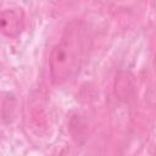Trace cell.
<instances>
[{"mask_svg":"<svg viewBox=\"0 0 156 156\" xmlns=\"http://www.w3.org/2000/svg\"><path fill=\"white\" fill-rule=\"evenodd\" d=\"M91 46V37L88 26L82 20L69 21L58 43L49 56V71L51 82L62 85L78 76Z\"/></svg>","mask_w":156,"mask_h":156,"instance_id":"obj_1","label":"cell"},{"mask_svg":"<svg viewBox=\"0 0 156 156\" xmlns=\"http://www.w3.org/2000/svg\"><path fill=\"white\" fill-rule=\"evenodd\" d=\"M24 28V13L22 9H6L0 12V32L9 38H17Z\"/></svg>","mask_w":156,"mask_h":156,"instance_id":"obj_2","label":"cell"}]
</instances>
